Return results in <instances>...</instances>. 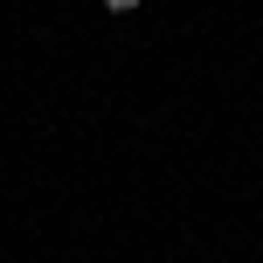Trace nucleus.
<instances>
[{"label":"nucleus","mask_w":263,"mask_h":263,"mask_svg":"<svg viewBox=\"0 0 263 263\" xmlns=\"http://www.w3.org/2000/svg\"><path fill=\"white\" fill-rule=\"evenodd\" d=\"M104 7H111V14H132V7H139V0H104Z\"/></svg>","instance_id":"nucleus-1"}]
</instances>
